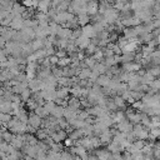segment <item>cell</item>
Returning a JSON list of instances; mask_svg holds the SVG:
<instances>
[{"mask_svg": "<svg viewBox=\"0 0 160 160\" xmlns=\"http://www.w3.org/2000/svg\"><path fill=\"white\" fill-rule=\"evenodd\" d=\"M89 20H90V18H89L88 14H80V15H79V19H78V22H79L80 25H86Z\"/></svg>", "mask_w": 160, "mask_h": 160, "instance_id": "obj_1", "label": "cell"}, {"mask_svg": "<svg viewBox=\"0 0 160 160\" xmlns=\"http://www.w3.org/2000/svg\"><path fill=\"white\" fill-rule=\"evenodd\" d=\"M61 1H62V0H51V5H52L54 8H56Z\"/></svg>", "mask_w": 160, "mask_h": 160, "instance_id": "obj_2", "label": "cell"}]
</instances>
